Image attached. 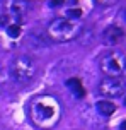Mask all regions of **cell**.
<instances>
[{"instance_id":"1","label":"cell","mask_w":126,"mask_h":130,"mask_svg":"<svg viewBox=\"0 0 126 130\" xmlns=\"http://www.w3.org/2000/svg\"><path fill=\"white\" fill-rule=\"evenodd\" d=\"M61 103L56 96L51 94H38L27 104V115L31 123L39 130H51L61 120Z\"/></svg>"},{"instance_id":"11","label":"cell","mask_w":126,"mask_h":130,"mask_svg":"<svg viewBox=\"0 0 126 130\" xmlns=\"http://www.w3.org/2000/svg\"><path fill=\"white\" fill-rule=\"evenodd\" d=\"M66 15H68V19H79L80 15H82V12H80V9H68L66 10Z\"/></svg>"},{"instance_id":"12","label":"cell","mask_w":126,"mask_h":130,"mask_svg":"<svg viewBox=\"0 0 126 130\" xmlns=\"http://www.w3.org/2000/svg\"><path fill=\"white\" fill-rule=\"evenodd\" d=\"M118 26L123 27V24H126V7H123L119 10V15H118V22H116Z\"/></svg>"},{"instance_id":"8","label":"cell","mask_w":126,"mask_h":130,"mask_svg":"<svg viewBox=\"0 0 126 130\" xmlns=\"http://www.w3.org/2000/svg\"><path fill=\"white\" fill-rule=\"evenodd\" d=\"M66 86H68L70 92H73L75 98H84L85 96V89H84V84L80 82V79H77V77L70 79V80L66 82Z\"/></svg>"},{"instance_id":"4","label":"cell","mask_w":126,"mask_h":130,"mask_svg":"<svg viewBox=\"0 0 126 130\" xmlns=\"http://www.w3.org/2000/svg\"><path fill=\"white\" fill-rule=\"evenodd\" d=\"M36 70H38L36 62L27 55H20L12 65V77L17 82H31L36 75Z\"/></svg>"},{"instance_id":"9","label":"cell","mask_w":126,"mask_h":130,"mask_svg":"<svg viewBox=\"0 0 126 130\" xmlns=\"http://www.w3.org/2000/svg\"><path fill=\"white\" fill-rule=\"evenodd\" d=\"M10 10H12V14L15 15V19L24 17L26 12H27V2L26 0H14L12 5H10Z\"/></svg>"},{"instance_id":"5","label":"cell","mask_w":126,"mask_h":130,"mask_svg":"<svg viewBox=\"0 0 126 130\" xmlns=\"http://www.w3.org/2000/svg\"><path fill=\"white\" fill-rule=\"evenodd\" d=\"M99 94L107 98V99H114V98H121L126 94V80L121 77H106L99 82Z\"/></svg>"},{"instance_id":"7","label":"cell","mask_w":126,"mask_h":130,"mask_svg":"<svg viewBox=\"0 0 126 130\" xmlns=\"http://www.w3.org/2000/svg\"><path fill=\"white\" fill-rule=\"evenodd\" d=\"M95 108H97V113L99 115H102V117H111L114 111H116V104L111 99H100V101H97Z\"/></svg>"},{"instance_id":"6","label":"cell","mask_w":126,"mask_h":130,"mask_svg":"<svg viewBox=\"0 0 126 130\" xmlns=\"http://www.w3.org/2000/svg\"><path fill=\"white\" fill-rule=\"evenodd\" d=\"M124 34H126V31L121 26L111 24V26H107L106 29H104V32H102V41H104V45H107V46H114V45H118V43L123 41Z\"/></svg>"},{"instance_id":"16","label":"cell","mask_w":126,"mask_h":130,"mask_svg":"<svg viewBox=\"0 0 126 130\" xmlns=\"http://www.w3.org/2000/svg\"><path fill=\"white\" fill-rule=\"evenodd\" d=\"M124 74H126V65H124Z\"/></svg>"},{"instance_id":"3","label":"cell","mask_w":126,"mask_h":130,"mask_svg":"<svg viewBox=\"0 0 126 130\" xmlns=\"http://www.w3.org/2000/svg\"><path fill=\"white\" fill-rule=\"evenodd\" d=\"M124 65L126 57L119 52H107L99 60V67L106 77H121V74H124Z\"/></svg>"},{"instance_id":"15","label":"cell","mask_w":126,"mask_h":130,"mask_svg":"<svg viewBox=\"0 0 126 130\" xmlns=\"http://www.w3.org/2000/svg\"><path fill=\"white\" fill-rule=\"evenodd\" d=\"M119 128H121V130H126V120L123 122V123H121V127H119Z\"/></svg>"},{"instance_id":"13","label":"cell","mask_w":126,"mask_h":130,"mask_svg":"<svg viewBox=\"0 0 126 130\" xmlns=\"http://www.w3.org/2000/svg\"><path fill=\"white\" fill-rule=\"evenodd\" d=\"M97 4H100V5H114V4H118L119 0H95Z\"/></svg>"},{"instance_id":"14","label":"cell","mask_w":126,"mask_h":130,"mask_svg":"<svg viewBox=\"0 0 126 130\" xmlns=\"http://www.w3.org/2000/svg\"><path fill=\"white\" fill-rule=\"evenodd\" d=\"M63 2L65 0H49V7H60L63 5Z\"/></svg>"},{"instance_id":"10","label":"cell","mask_w":126,"mask_h":130,"mask_svg":"<svg viewBox=\"0 0 126 130\" xmlns=\"http://www.w3.org/2000/svg\"><path fill=\"white\" fill-rule=\"evenodd\" d=\"M5 31H7V34H9V38H19L20 36V24L19 22H12V24H9V26L5 27Z\"/></svg>"},{"instance_id":"2","label":"cell","mask_w":126,"mask_h":130,"mask_svg":"<svg viewBox=\"0 0 126 130\" xmlns=\"http://www.w3.org/2000/svg\"><path fill=\"white\" fill-rule=\"evenodd\" d=\"M79 32H80V26L75 21L68 19V17H56L48 26L49 38L58 41V43H65V41H70V39L77 38Z\"/></svg>"}]
</instances>
